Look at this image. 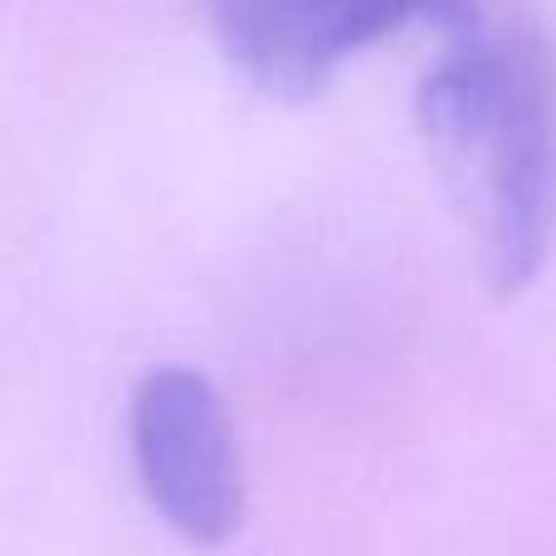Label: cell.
Masks as SVG:
<instances>
[{"label":"cell","instance_id":"6da1fadb","mask_svg":"<svg viewBox=\"0 0 556 556\" xmlns=\"http://www.w3.org/2000/svg\"><path fill=\"white\" fill-rule=\"evenodd\" d=\"M434 181L493 298H518L556 240V54L538 29L454 39L415 98Z\"/></svg>","mask_w":556,"mask_h":556},{"label":"cell","instance_id":"7a4b0ae2","mask_svg":"<svg viewBox=\"0 0 556 556\" xmlns=\"http://www.w3.org/2000/svg\"><path fill=\"white\" fill-rule=\"evenodd\" d=\"M205 20L230 68L278 103H307L376 39L434 25L444 45L489 25L479 0H205Z\"/></svg>","mask_w":556,"mask_h":556},{"label":"cell","instance_id":"3957f363","mask_svg":"<svg viewBox=\"0 0 556 556\" xmlns=\"http://www.w3.org/2000/svg\"><path fill=\"white\" fill-rule=\"evenodd\" d=\"M132 464L147 503L195 547H220L244 522V464L230 405L191 366H162L132 395Z\"/></svg>","mask_w":556,"mask_h":556}]
</instances>
